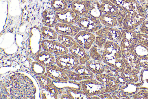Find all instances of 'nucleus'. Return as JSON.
Wrapping results in <instances>:
<instances>
[{
    "label": "nucleus",
    "mask_w": 148,
    "mask_h": 99,
    "mask_svg": "<svg viewBox=\"0 0 148 99\" xmlns=\"http://www.w3.org/2000/svg\"><path fill=\"white\" fill-rule=\"evenodd\" d=\"M79 82L82 90L91 97L106 93H111L108 87L96 80H82Z\"/></svg>",
    "instance_id": "obj_1"
},
{
    "label": "nucleus",
    "mask_w": 148,
    "mask_h": 99,
    "mask_svg": "<svg viewBox=\"0 0 148 99\" xmlns=\"http://www.w3.org/2000/svg\"><path fill=\"white\" fill-rule=\"evenodd\" d=\"M82 30L95 33L102 27L99 19L91 17L88 14L81 17L77 23Z\"/></svg>",
    "instance_id": "obj_2"
},
{
    "label": "nucleus",
    "mask_w": 148,
    "mask_h": 99,
    "mask_svg": "<svg viewBox=\"0 0 148 99\" xmlns=\"http://www.w3.org/2000/svg\"><path fill=\"white\" fill-rule=\"evenodd\" d=\"M121 58L124 61L126 69L130 72L139 73L140 69L138 62V57L134 51H121Z\"/></svg>",
    "instance_id": "obj_3"
},
{
    "label": "nucleus",
    "mask_w": 148,
    "mask_h": 99,
    "mask_svg": "<svg viewBox=\"0 0 148 99\" xmlns=\"http://www.w3.org/2000/svg\"><path fill=\"white\" fill-rule=\"evenodd\" d=\"M42 47L45 51L60 56L68 53L69 49L59 42L45 39L41 42Z\"/></svg>",
    "instance_id": "obj_4"
},
{
    "label": "nucleus",
    "mask_w": 148,
    "mask_h": 99,
    "mask_svg": "<svg viewBox=\"0 0 148 99\" xmlns=\"http://www.w3.org/2000/svg\"><path fill=\"white\" fill-rule=\"evenodd\" d=\"M58 66L68 70H73L79 64L78 60L72 54H66L59 56L56 60Z\"/></svg>",
    "instance_id": "obj_5"
},
{
    "label": "nucleus",
    "mask_w": 148,
    "mask_h": 99,
    "mask_svg": "<svg viewBox=\"0 0 148 99\" xmlns=\"http://www.w3.org/2000/svg\"><path fill=\"white\" fill-rule=\"evenodd\" d=\"M95 33L97 35L116 43L120 42L122 39L121 31L113 27H105L102 28Z\"/></svg>",
    "instance_id": "obj_6"
},
{
    "label": "nucleus",
    "mask_w": 148,
    "mask_h": 99,
    "mask_svg": "<svg viewBox=\"0 0 148 99\" xmlns=\"http://www.w3.org/2000/svg\"><path fill=\"white\" fill-rule=\"evenodd\" d=\"M57 20L60 23L73 25L77 23L81 18L71 8H67L62 11L56 12Z\"/></svg>",
    "instance_id": "obj_7"
},
{
    "label": "nucleus",
    "mask_w": 148,
    "mask_h": 99,
    "mask_svg": "<svg viewBox=\"0 0 148 99\" xmlns=\"http://www.w3.org/2000/svg\"><path fill=\"white\" fill-rule=\"evenodd\" d=\"M95 37L92 33L83 30L79 31L74 37L76 42L87 50L92 46Z\"/></svg>",
    "instance_id": "obj_8"
},
{
    "label": "nucleus",
    "mask_w": 148,
    "mask_h": 99,
    "mask_svg": "<svg viewBox=\"0 0 148 99\" xmlns=\"http://www.w3.org/2000/svg\"><path fill=\"white\" fill-rule=\"evenodd\" d=\"M102 58L104 63L113 67L120 73L126 69L125 63L121 58H115L103 51Z\"/></svg>",
    "instance_id": "obj_9"
},
{
    "label": "nucleus",
    "mask_w": 148,
    "mask_h": 99,
    "mask_svg": "<svg viewBox=\"0 0 148 99\" xmlns=\"http://www.w3.org/2000/svg\"><path fill=\"white\" fill-rule=\"evenodd\" d=\"M95 78L96 80L108 87L111 92L119 89V85L115 77L102 73L96 75Z\"/></svg>",
    "instance_id": "obj_10"
},
{
    "label": "nucleus",
    "mask_w": 148,
    "mask_h": 99,
    "mask_svg": "<svg viewBox=\"0 0 148 99\" xmlns=\"http://www.w3.org/2000/svg\"><path fill=\"white\" fill-rule=\"evenodd\" d=\"M46 71L48 76L53 80L59 82H66L69 80L64 69L58 66L52 65L47 66Z\"/></svg>",
    "instance_id": "obj_11"
},
{
    "label": "nucleus",
    "mask_w": 148,
    "mask_h": 99,
    "mask_svg": "<svg viewBox=\"0 0 148 99\" xmlns=\"http://www.w3.org/2000/svg\"><path fill=\"white\" fill-rule=\"evenodd\" d=\"M55 27L56 31L60 35L72 37H75L81 30L78 26L60 22L58 23Z\"/></svg>",
    "instance_id": "obj_12"
},
{
    "label": "nucleus",
    "mask_w": 148,
    "mask_h": 99,
    "mask_svg": "<svg viewBox=\"0 0 148 99\" xmlns=\"http://www.w3.org/2000/svg\"><path fill=\"white\" fill-rule=\"evenodd\" d=\"M91 5L90 1L75 0L71 4V9L80 16L88 14Z\"/></svg>",
    "instance_id": "obj_13"
},
{
    "label": "nucleus",
    "mask_w": 148,
    "mask_h": 99,
    "mask_svg": "<svg viewBox=\"0 0 148 99\" xmlns=\"http://www.w3.org/2000/svg\"><path fill=\"white\" fill-rule=\"evenodd\" d=\"M69 50L82 64H85L86 62L90 59V56L86 52L85 49L76 41L72 46L69 48Z\"/></svg>",
    "instance_id": "obj_14"
},
{
    "label": "nucleus",
    "mask_w": 148,
    "mask_h": 99,
    "mask_svg": "<svg viewBox=\"0 0 148 99\" xmlns=\"http://www.w3.org/2000/svg\"><path fill=\"white\" fill-rule=\"evenodd\" d=\"M103 51L116 59L121 57V51L120 46L117 43L107 40L103 46Z\"/></svg>",
    "instance_id": "obj_15"
},
{
    "label": "nucleus",
    "mask_w": 148,
    "mask_h": 99,
    "mask_svg": "<svg viewBox=\"0 0 148 99\" xmlns=\"http://www.w3.org/2000/svg\"><path fill=\"white\" fill-rule=\"evenodd\" d=\"M57 19L56 12L50 8H47L44 11L42 14V22L46 26L53 27L57 23Z\"/></svg>",
    "instance_id": "obj_16"
},
{
    "label": "nucleus",
    "mask_w": 148,
    "mask_h": 99,
    "mask_svg": "<svg viewBox=\"0 0 148 99\" xmlns=\"http://www.w3.org/2000/svg\"><path fill=\"white\" fill-rule=\"evenodd\" d=\"M37 62L46 66L52 65L55 62L54 57L51 53L46 51L40 52L35 56Z\"/></svg>",
    "instance_id": "obj_17"
},
{
    "label": "nucleus",
    "mask_w": 148,
    "mask_h": 99,
    "mask_svg": "<svg viewBox=\"0 0 148 99\" xmlns=\"http://www.w3.org/2000/svg\"><path fill=\"white\" fill-rule=\"evenodd\" d=\"M100 8L103 13L115 16L118 13L119 9L108 0H100Z\"/></svg>",
    "instance_id": "obj_18"
},
{
    "label": "nucleus",
    "mask_w": 148,
    "mask_h": 99,
    "mask_svg": "<svg viewBox=\"0 0 148 99\" xmlns=\"http://www.w3.org/2000/svg\"><path fill=\"white\" fill-rule=\"evenodd\" d=\"M100 61L90 59L85 64L93 73L96 75L99 74L103 73L104 70V65Z\"/></svg>",
    "instance_id": "obj_19"
},
{
    "label": "nucleus",
    "mask_w": 148,
    "mask_h": 99,
    "mask_svg": "<svg viewBox=\"0 0 148 99\" xmlns=\"http://www.w3.org/2000/svg\"><path fill=\"white\" fill-rule=\"evenodd\" d=\"M118 90L130 97L138 91L136 83L127 82L124 85L119 86Z\"/></svg>",
    "instance_id": "obj_20"
},
{
    "label": "nucleus",
    "mask_w": 148,
    "mask_h": 99,
    "mask_svg": "<svg viewBox=\"0 0 148 99\" xmlns=\"http://www.w3.org/2000/svg\"><path fill=\"white\" fill-rule=\"evenodd\" d=\"M66 93L72 99H91V97L83 90L78 89H68L66 90Z\"/></svg>",
    "instance_id": "obj_21"
},
{
    "label": "nucleus",
    "mask_w": 148,
    "mask_h": 99,
    "mask_svg": "<svg viewBox=\"0 0 148 99\" xmlns=\"http://www.w3.org/2000/svg\"><path fill=\"white\" fill-rule=\"evenodd\" d=\"M140 81L138 82V90H148V69H140L139 72Z\"/></svg>",
    "instance_id": "obj_22"
},
{
    "label": "nucleus",
    "mask_w": 148,
    "mask_h": 99,
    "mask_svg": "<svg viewBox=\"0 0 148 99\" xmlns=\"http://www.w3.org/2000/svg\"><path fill=\"white\" fill-rule=\"evenodd\" d=\"M75 71L79 74L84 80L92 79L94 76V73L86 66L83 64L78 65Z\"/></svg>",
    "instance_id": "obj_23"
},
{
    "label": "nucleus",
    "mask_w": 148,
    "mask_h": 99,
    "mask_svg": "<svg viewBox=\"0 0 148 99\" xmlns=\"http://www.w3.org/2000/svg\"><path fill=\"white\" fill-rule=\"evenodd\" d=\"M99 19L101 24L106 27H113L118 24L116 18L113 16L103 13Z\"/></svg>",
    "instance_id": "obj_24"
},
{
    "label": "nucleus",
    "mask_w": 148,
    "mask_h": 99,
    "mask_svg": "<svg viewBox=\"0 0 148 99\" xmlns=\"http://www.w3.org/2000/svg\"><path fill=\"white\" fill-rule=\"evenodd\" d=\"M102 14L100 3L97 1H95L91 3L88 14L92 17L99 19Z\"/></svg>",
    "instance_id": "obj_25"
},
{
    "label": "nucleus",
    "mask_w": 148,
    "mask_h": 99,
    "mask_svg": "<svg viewBox=\"0 0 148 99\" xmlns=\"http://www.w3.org/2000/svg\"><path fill=\"white\" fill-rule=\"evenodd\" d=\"M120 74L127 82L136 83L140 81L139 73L136 74L130 73L126 69Z\"/></svg>",
    "instance_id": "obj_26"
},
{
    "label": "nucleus",
    "mask_w": 148,
    "mask_h": 99,
    "mask_svg": "<svg viewBox=\"0 0 148 99\" xmlns=\"http://www.w3.org/2000/svg\"><path fill=\"white\" fill-rule=\"evenodd\" d=\"M41 31L43 36L47 39H55L58 37L56 31L51 27L47 26H42L41 28Z\"/></svg>",
    "instance_id": "obj_27"
},
{
    "label": "nucleus",
    "mask_w": 148,
    "mask_h": 99,
    "mask_svg": "<svg viewBox=\"0 0 148 99\" xmlns=\"http://www.w3.org/2000/svg\"><path fill=\"white\" fill-rule=\"evenodd\" d=\"M58 38L59 42L67 48L72 46L76 42L72 37L69 35H60Z\"/></svg>",
    "instance_id": "obj_28"
},
{
    "label": "nucleus",
    "mask_w": 148,
    "mask_h": 99,
    "mask_svg": "<svg viewBox=\"0 0 148 99\" xmlns=\"http://www.w3.org/2000/svg\"><path fill=\"white\" fill-rule=\"evenodd\" d=\"M67 3L64 0H52L51 6L56 12L62 11L67 9Z\"/></svg>",
    "instance_id": "obj_29"
},
{
    "label": "nucleus",
    "mask_w": 148,
    "mask_h": 99,
    "mask_svg": "<svg viewBox=\"0 0 148 99\" xmlns=\"http://www.w3.org/2000/svg\"><path fill=\"white\" fill-rule=\"evenodd\" d=\"M134 51L138 57L148 56V48L140 43L137 44L134 48Z\"/></svg>",
    "instance_id": "obj_30"
},
{
    "label": "nucleus",
    "mask_w": 148,
    "mask_h": 99,
    "mask_svg": "<svg viewBox=\"0 0 148 99\" xmlns=\"http://www.w3.org/2000/svg\"><path fill=\"white\" fill-rule=\"evenodd\" d=\"M37 79L42 89L54 86L51 79L47 76L42 75H38Z\"/></svg>",
    "instance_id": "obj_31"
},
{
    "label": "nucleus",
    "mask_w": 148,
    "mask_h": 99,
    "mask_svg": "<svg viewBox=\"0 0 148 99\" xmlns=\"http://www.w3.org/2000/svg\"><path fill=\"white\" fill-rule=\"evenodd\" d=\"M45 66L38 62H33L32 65V69L33 73L36 75H43L45 71Z\"/></svg>",
    "instance_id": "obj_32"
},
{
    "label": "nucleus",
    "mask_w": 148,
    "mask_h": 99,
    "mask_svg": "<svg viewBox=\"0 0 148 99\" xmlns=\"http://www.w3.org/2000/svg\"><path fill=\"white\" fill-rule=\"evenodd\" d=\"M97 48L96 45L92 46L89 50V56L92 59L101 61L102 60V55L99 53Z\"/></svg>",
    "instance_id": "obj_33"
},
{
    "label": "nucleus",
    "mask_w": 148,
    "mask_h": 99,
    "mask_svg": "<svg viewBox=\"0 0 148 99\" xmlns=\"http://www.w3.org/2000/svg\"><path fill=\"white\" fill-rule=\"evenodd\" d=\"M64 71L69 79L72 80L80 81L83 80L82 77L75 71L64 69Z\"/></svg>",
    "instance_id": "obj_34"
},
{
    "label": "nucleus",
    "mask_w": 148,
    "mask_h": 99,
    "mask_svg": "<svg viewBox=\"0 0 148 99\" xmlns=\"http://www.w3.org/2000/svg\"><path fill=\"white\" fill-rule=\"evenodd\" d=\"M134 99H148V90L140 89L130 97Z\"/></svg>",
    "instance_id": "obj_35"
},
{
    "label": "nucleus",
    "mask_w": 148,
    "mask_h": 99,
    "mask_svg": "<svg viewBox=\"0 0 148 99\" xmlns=\"http://www.w3.org/2000/svg\"><path fill=\"white\" fill-rule=\"evenodd\" d=\"M104 72L109 75L116 77L119 74V72L113 67L108 65H104Z\"/></svg>",
    "instance_id": "obj_36"
},
{
    "label": "nucleus",
    "mask_w": 148,
    "mask_h": 99,
    "mask_svg": "<svg viewBox=\"0 0 148 99\" xmlns=\"http://www.w3.org/2000/svg\"><path fill=\"white\" fill-rule=\"evenodd\" d=\"M111 96L113 98L115 99H129L130 97L121 91L117 90L111 92Z\"/></svg>",
    "instance_id": "obj_37"
},
{
    "label": "nucleus",
    "mask_w": 148,
    "mask_h": 99,
    "mask_svg": "<svg viewBox=\"0 0 148 99\" xmlns=\"http://www.w3.org/2000/svg\"><path fill=\"white\" fill-rule=\"evenodd\" d=\"M138 43L142 44L148 48V35L137 33Z\"/></svg>",
    "instance_id": "obj_38"
},
{
    "label": "nucleus",
    "mask_w": 148,
    "mask_h": 99,
    "mask_svg": "<svg viewBox=\"0 0 148 99\" xmlns=\"http://www.w3.org/2000/svg\"><path fill=\"white\" fill-rule=\"evenodd\" d=\"M126 13L124 11L119 9V11L118 14L114 16L116 18L118 22V24L119 26L121 27L125 17Z\"/></svg>",
    "instance_id": "obj_39"
},
{
    "label": "nucleus",
    "mask_w": 148,
    "mask_h": 99,
    "mask_svg": "<svg viewBox=\"0 0 148 99\" xmlns=\"http://www.w3.org/2000/svg\"><path fill=\"white\" fill-rule=\"evenodd\" d=\"M138 60L140 68L148 69V56L139 57Z\"/></svg>",
    "instance_id": "obj_40"
},
{
    "label": "nucleus",
    "mask_w": 148,
    "mask_h": 99,
    "mask_svg": "<svg viewBox=\"0 0 148 99\" xmlns=\"http://www.w3.org/2000/svg\"><path fill=\"white\" fill-rule=\"evenodd\" d=\"M139 33L148 35V20H145L138 28Z\"/></svg>",
    "instance_id": "obj_41"
},
{
    "label": "nucleus",
    "mask_w": 148,
    "mask_h": 99,
    "mask_svg": "<svg viewBox=\"0 0 148 99\" xmlns=\"http://www.w3.org/2000/svg\"><path fill=\"white\" fill-rule=\"evenodd\" d=\"M107 40L105 38L97 35L95 37V42L99 49H101Z\"/></svg>",
    "instance_id": "obj_42"
},
{
    "label": "nucleus",
    "mask_w": 148,
    "mask_h": 99,
    "mask_svg": "<svg viewBox=\"0 0 148 99\" xmlns=\"http://www.w3.org/2000/svg\"><path fill=\"white\" fill-rule=\"evenodd\" d=\"M107 93H106L92 96L91 97V98L93 99H113L111 95Z\"/></svg>",
    "instance_id": "obj_43"
},
{
    "label": "nucleus",
    "mask_w": 148,
    "mask_h": 99,
    "mask_svg": "<svg viewBox=\"0 0 148 99\" xmlns=\"http://www.w3.org/2000/svg\"><path fill=\"white\" fill-rule=\"evenodd\" d=\"M116 79L119 84V87L124 85L127 82L120 74L116 77Z\"/></svg>",
    "instance_id": "obj_44"
},
{
    "label": "nucleus",
    "mask_w": 148,
    "mask_h": 99,
    "mask_svg": "<svg viewBox=\"0 0 148 99\" xmlns=\"http://www.w3.org/2000/svg\"><path fill=\"white\" fill-rule=\"evenodd\" d=\"M61 99H71V98L67 94H63L61 97Z\"/></svg>",
    "instance_id": "obj_45"
},
{
    "label": "nucleus",
    "mask_w": 148,
    "mask_h": 99,
    "mask_svg": "<svg viewBox=\"0 0 148 99\" xmlns=\"http://www.w3.org/2000/svg\"><path fill=\"white\" fill-rule=\"evenodd\" d=\"M67 3L71 4L75 0H64Z\"/></svg>",
    "instance_id": "obj_46"
},
{
    "label": "nucleus",
    "mask_w": 148,
    "mask_h": 99,
    "mask_svg": "<svg viewBox=\"0 0 148 99\" xmlns=\"http://www.w3.org/2000/svg\"><path fill=\"white\" fill-rule=\"evenodd\" d=\"M146 17L147 18V19H148V12L147 13V15L146 16Z\"/></svg>",
    "instance_id": "obj_47"
},
{
    "label": "nucleus",
    "mask_w": 148,
    "mask_h": 99,
    "mask_svg": "<svg viewBox=\"0 0 148 99\" xmlns=\"http://www.w3.org/2000/svg\"><path fill=\"white\" fill-rule=\"evenodd\" d=\"M82 0V1H90L91 0Z\"/></svg>",
    "instance_id": "obj_48"
},
{
    "label": "nucleus",
    "mask_w": 148,
    "mask_h": 99,
    "mask_svg": "<svg viewBox=\"0 0 148 99\" xmlns=\"http://www.w3.org/2000/svg\"><path fill=\"white\" fill-rule=\"evenodd\" d=\"M146 1L148 2V0H145Z\"/></svg>",
    "instance_id": "obj_49"
}]
</instances>
